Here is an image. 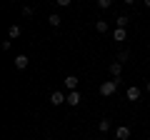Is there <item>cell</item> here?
Segmentation results:
<instances>
[{
	"label": "cell",
	"mask_w": 150,
	"mask_h": 140,
	"mask_svg": "<svg viewBox=\"0 0 150 140\" xmlns=\"http://www.w3.org/2000/svg\"><path fill=\"white\" fill-rule=\"evenodd\" d=\"M118 83H120V78H112V80H105V83L100 85V95H103V98H110L112 93L118 90Z\"/></svg>",
	"instance_id": "1"
},
{
	"label": "cell",
	"mask_w": 150,
	"mask_h": 140,
	"mask_svg": "<svg viewBox=\"0 0 150 140\" xmlns=\"http://www.w3.org/2000/svg\"><path fill=\"white\" fill-rule=\"evenodd\" d=\"M50 103L53 105H63V103H68V95H63L60 90H53L50 93Z\"/></svg>",
	"instance_id": "2"
},
{
	"label": "cell",
	"mask_w": 150,
	"mask_h": 140,
	"mask_svg": "<svg viewBox=\"0 0 150 140\" xmlns=\"http://www.w3.org/2000/svg\"><path fill=\"white\" fill-rule=\"evenodd\" d=\"M115 138L118 140H128L130 138V128L128 125H118V128H115Z\"/></svg>",
	"instance_id": "3"
},
{
	"label": "cell",
	"mask_w": 150,
	"mask_h": 140,
	"mask_svg": "<svg viewBox=\"0 0 150 140\" xmlns=\"http://www.w3.org/2000/svg\"><path fill=\"white\" fill-rule=\"evenodd\" d=\"M80 100H83V98H80V93H78V90H70V93H68V105L78 108V105H80Z\"/></svg>",
	"instance_id": "4"
},
{
	"label": "cell",
	"mask_w": 150,
	"mask_h": 140,
	"mask_svg": "<svg viewBox=\"0 0 150 140\" xmlns=\"http://www.w3.org/2000/svg\"><path fill=\"white\" fill-rule=\"evenodd\" d=\"M125 95H128V100H133V103L140 100V88H138V85H130L128 90H125Z\"/></svg>",
	"instance_id": "5"
},
{
	"label": "cell",
	"mask_w": 150,
	"mask_h": 140,
	"mask_svg": "<svg viewBox=\"0 0 150 140\" xmlns=\"http://www.w3.org/2000/svg\"><path fill=\"white\" fill-rule=\"evenodd\" d=\"M63 83H65V88H68V90H78V78H75V75H68Z\"/></svg>",
	"instance_id": "6"
},
{
	"label": "cell",
	"mask_w": 150,
	"mask_h": 140,
	"mask_svg": "<svg viewBox=\"0 0 150 140\" xmlns=\"http://www.w3.org/2000/svg\"><path fill=\"white\" fill-rule=\"evenodd\" d=\"M15 68L18 70H25L28 68V55H15Z\"/></svg>",
	"instance_id": "7"
},
{
	"label": "cell",
	"mask_w": 150,
	"mask_h": 140,
	"mask_svg": "<svg viewBox=\"0 0 150 140\" xmlns=\"http://www.w3.org/2000/svg\"><path fill=\"white\" fill-rule=\"evenodd\" d=\"M120 73H123V63L115 60V63L110 65V75H112V78H120Z\"/></svg>",
	"instance_id": "8"
},
{
	"label": "cell",
	"mask_w": 150,
	"mask_h": 140,
	"mask_svg": "<svg viewBox=\"0 0 150 140\" xmlns=\"http://www.w3.org/2000/svg\"><path fill=\"white\" fill-rule=\"evenodd\" d=\"M20 33H23V28H20V25H10L8 35H10V40H15V38H20Z\"/></svg>",
	"instance_id": "9"
},
{
	"label": "cell",
	"mask_w": 150,
	"mask_h": 140,
	"mask_svg": "<svg viewBox=\"0 0 150 140\" xmlns=\"http://www.w3.org/2000/svg\"><path fill=\"white\" fill-rule=\"evenodd\" d=\"M95 30L100 33V35H105V33H108V23L105 20H95Z\"/></svg>",
	"instance_id": "10"
},
{
	"label": "cell",
	"mask_w": 150,
	"mask_h": 140,
	"mask_svg": "<svg viewBox=\"0 0 150 140\" xmlns=\"http://www.w3.org/2000/svg\"><path fill=\"white\" fill-rule=\"evenodd\" d=\"M98 130H100V133H108V130H110V120H108V118H103L100 123H98Z\"/></svg>",
	"instance_id": "11"
},
{
	"label": "cell",
	"mask_w": 150,
	"mask_h": 140,
	"mask_svg": "<svg viewBox=\"0 0 150 140\" xmlns=\"http://www.w3.org/2000/svg\"><path fill=\"white\" fill-rule=\"evenodd\" d=\"M48 23H50V25H53V28H58V25H60V23H63V18H60V15H58V13H53V15H50V18H48Z\"/></svg>",
	"instance_id": "12"
},
{
	"label": "cell",
	"mask_w": 150,
	"mask_h": 140,
	"mask_svg": "<svg viewBox=\"0 0 150 140\" xmlns=\"http://www.w3.org/2000/svg\"><path fill=\"white\" fill-rule=\"evenodd\" d=\"M115 25H118V28H128V25H130V18H128V15H120L118 20H115Z\"/></svg>",
	"instance_id": "13"
},
{
	"label": "cell",
	"mask_w": 150,
	"mask_h": 140,
	"mask_svg": "<svg viewBox=\"0 0 150 140\" xmlns=\"http://www.w3.org/2000/svg\"><path fill=\"white\" fill-rule=\"evenodd\" d=\"M112 38H115V40H125V28H115Z\"/></svg>",
	"instance_id": "14"
},
{
	"label": "cell",
	"mask_w": 150,
	"mask_h": 140,
	"mask_svg": "<svg viewBox=\"0 0 150 140\" xmlns=\"http://www.w3.org/2000/svg\"><path fill=\"white\" fill-rule=\"evenodd\" d=\"M128 58H130V53H128V50H123V53H118V63H128Z\"/></svg>",
	"instance_id": "15"
},
{
	"label": "cell",
	"mask_w": 150,
	"mask_h": 140,
	"mask_svg": "<svg viewBox=\"0 0 150 140\" xmlns=\"http://www.w3.org/2000/svg\"><path fill=\"white\" fill-rule=\"evenodd\" d=\"M98 5H100V8H110L112 0H98Z\"/></svg>",
	"instance_id": "16"
},
{
	"label": "cell",
	"mask_w": 150,
	"mask_h": 140,
	"mask_svg": "<svg viewBox=\"0 0 150 140\" xmlns=\"http://www.w3.org/2000/svg\"><path fill=\"white\" fill-rule=\"evenodd\" d=\"M55 3H58V5H60V8H68V5H70V3H73V0H55Z\"/></svg>",
	"instance_id": "17"
},
{
	"label": "cell",
	"mask_w": 150,
	"mask_h": 140,
	"mask_svg": "<svg viewBox=\"0 0 150 140\" xmlns=\"http://www.w3.org/2000/svg\"><path fill=\"white\" fill-rule=\"evenodd\" d=\"M123 3L125 5H135V0H123Z\"/></svg>",
	"instance_id": "18"
},
{
	"label": "cell",
	"mask_w": 150,
	"mask_h": 140,
	"mask_svg": "<svg viewBox=\"0 0 150 140\" xmlns=\"http://www.w3.org/2000/svg\"><path fill=\"white\" fill-rule=\"evenodd\" d=\"M143 3H145V8H150V0H143Z\"/></svg>",
	"instance_id": "19"
},
{
	"label": "cell",
	"mask_w": 150,
	"mask_h": 140,
	"mask_svg": "<svg viewBox=\"0 0 150 140\" xmlns=\"http://www.w3.org/2000/svg\"><path fill=\"white\" fill-rule=\"evenodd\" d=\"M145 90H148V93H150V80H148V85H145Z\"/></svg>",
	"instance_id": "20"
},
{
	"label": "cell",
	"mask_w": 150,
	"mask_h": 140,
	"mask_svg": "<svg viewBox=\"0 0 150 140\" xmlns=\"http://www.w3.org/2000/svg\"><path fill=\"white\" fill-rule=\"evenodd\" d=\"M13 3H15V0H13Z\"/></svg>",
	"instance_id": "21"
}]
</instances>
